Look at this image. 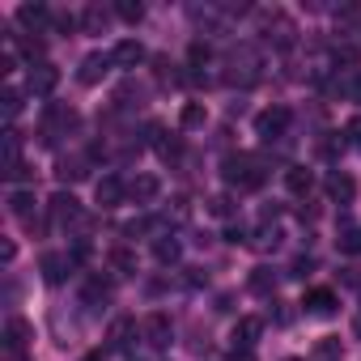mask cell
Returning a JSON list of instances; mask_svg holds the SVG:
<instances>
[{
  "label": "cell",
  "mask_w": 361,
  "mask_h": 361,
  "mask_svg": "<svg viewBox=\"0 0 361 361\" xmlns=\"http://www.w3.org/2000/svg\"><path fill=\"white\" fill-rule=\"evenodd\" d=\"M209 213H213V217H230V213H234V200H230V196H213V200H209Z\"/></svg>",
  "instance_id": "obj_29"
},
{
  "label": "cell",
  "mask_w": 361,
  "mask_h": 361,
  "mask_svg": "<svg viewBox=\"0 0 361 361\" xmlns=\"http://www.w3.org/2000/svg\"><path fill=\"white\" fill-rule=\"evenodd\" d=\"M204 119H209V115H204V106H200V102H188V106H183V115H178V123H183V128H204Z\"/></svg>",
  "instance_id": "obj_25"
},
{
  "label": "cell",
  "mask_w": 361,
  "mask_h": 361,
  "mask_svg": "<svg viewBox=\"0 0 361 361\" xmlns=\"http://www.w3.org/2000/svg\"><path fill=\"white\" fill-rule=\"evenodd\" d=\"M9 204H13V217H18L26 230H35V196H30V192H18Z\"/></svg>",
  "instance_id": "obj_18"
},
{
  "label": "cell",
  "mask_w": 361,
  "mask_h": 361,
  "mask_svg": "<svg viewBox=\"0 0 361 361\" xmlns=\"http://www.w3.org/2000/svg\"><path fill=\"white\" fill-rule=\"evenodd\" d=\"M310 268H314V259H310V255H302V259H298V264H293V276H306V272H310Z\"/></svg>",
  "instance_id": "obj_35"
},
{
  "label": "cell",
  "mask_w": 361,
  "mask_h": 361,
  "mask_svg": "<svg viewBox=\"0 0 361 361\" xmlns=\"http://www.w3.org/2000/svg\"><path fill=\"white\" fill-rule=\"evenodd\" d=\"M336 243H340V255H361V226H348Z\"/></svg>",
  "instance_id": "obj_24"
},
{
  "label": "cell",
  "mask_w": 361,
  "mask_h": 361,
  "mask_svg": "<svg viewBox=\"0 0 361 361\" xmlns=\"http://www.w3.org/2000/svg\"><path fill=\"white\" fill-rule=\"evenodd\" d=\"M285 361H298V357H285Z\"/></svg>",
  "instance_id": "obj_41"
},
{
  "label": "cell",
  "mask_w": 361,
  "mask_h": 361,
  "mask_svg": "<svg viewBox=\"0 0 361 361\" xmlns=\"http://www.w3.org/2000/svg\"><path fill=\"white\" fill-rule=\"evenodd\" d=\"M106 298H111V289H106L102 281H90V285H85V302H106Z\"/></svg>",
  "instance_id": "obj_31"
},
{
  "label": "cell",
  "mask_w": 361,
  "mask_h": 361,
  "mask_svg": "<svg viewBox=\"0 0 361 361\" xmlns=\"http://www.w3.org/2000/svg\"><path fill=\"white\" fill-rule=\"evenodd\" d=\"M22 47H26V56H43V39H26Z\"/></svg>",
  "instance_id": "obj_36"
},
{
  "label": "cell",
  "mask_w": 361,
  "mask_h": 361,
  "mask_svg": "<svg viewBox=\"0 0 361 361\" xmlns=\"http://www.w3.org/2000/svg\"><path fill=\"white\" fill-rule=\"evenodd\" d=\"M285 188H289L293 196H306V192L314 188V174H310L306 166H289V170H285Z\"/></svg>",
  "instance_id": "obj_15"
},
{
  "label": "cell",
  "mask_w": 361,
  "mask_h": 361,
  "mask_svg": "<svg viewBox=\"0 0 361 361\" xmlns=\"http://www.w3.org/2000/svg\"><path fill=\"white\" fill-rule=\"evenodd\" d=\"M111 264H115L119 272H132V268H136V259H132V251H123V247H115V251H111Z\"/></svg>",
  "instance_id": "obj_30"
},
{
  "label": "cell",
  "mask_w": 361,
  "mask_h": 361,
  "mask_svg": "<svg viewBox=\"0 0 361 361\" xmlns=\"http://www.w3.org/2000/svg\"><path fill=\"white\" fill-rule=\"evenodd\" d=\"M264 35L276 43V47H289L293 43V22L285 13H264Z\"/></svg>",
  "instance_id": "obj_5"
},
{
  "label": "cell",
  "mask_w": 361,
  "mask_h": 361,
  "mask_svg": "<svg viewBox=\"0 0 361 361\" xmlns=\"http://www.w3.org/2000/svg\"><path fill=\"white\" fill-rule=\"evenodd\" d=\"M340 357H344V348H340L336 336H323V340L314 344V361H340Z\"/></svg>",
  "instance_id": "obj_23"
},
{
  "label": "cell",
  "mask_w": 361,
  "mask_h": 361,
  "mask_svg": "<svg viewBox=\"0 0 361 361\" xmlns=\"http://www.w3.org/2000/svg\"><path fill=\"white\" fill-rule=\"evenodd\" d=\"M145 340H149L153 348H166V344H170V319H166L161 310L145 319Z\"/></svg>",
  "instance_id": "obj_10"
},
{
  "label": "cell",
  "mask_w": 361,
  "mask_h": 361,
  "mask_svg": "<svg viewBox=\"0 0 361 361\" xmlns=\"http://www.w3.org/2000/svg\"><path fill=\"white\" fill-rule=\"evenodd\" d=\"M149 140L157 145V153H161L166 161L183 153V140H178V136H166V128H157V123H149Z\"/></svg>",
  "instance_id": "obj_14"
},
{
  "label": "cell",
  "mask_w": 361,
  "mask_h": 361,
  "mask_svg": "<svg viewBox=\"0 0 361 361\" xmlns=\"http://www.w3.org/2000/svg\"><path fill=\"white\" fill-rule=\"evenodd\" d=\"M39 268H43V281H47V285H60V281H64V272L73 268V259H68V255H56V251H47V255L39 259Z\"/></svg>",
  "instance_id": "obj_9"
},
{
  "label": "cell",
  "mask_w": 361,
  "mask_h": 361,
  "mask_svg": "<svg viewBox=\"0 0 361 361\" xmlns=\"http://www.w3.org/2000/svg\"><path fill=\"white\" fill-rule=\"evenodd\" d=\"M285 128H289V111H285V106H268V111H259V115H255V132H259L264 140L281 136Z\"/></svg>",
  "instance_id": "obj_2"
},
{
  "label": "cell",
  "mask_w": 361,
  "mask_h": 361,
  "mask_svg": "<svg viewBox=\"0 0 361 361\" xmlns=\"http://www.w3.org/2000/svg\"><path fill=\"white\" fill-rule=\"evenodd\" d=\"M353 98L361 102V73H357V81H353Z\"/></svg>",
  "instance_id": "obj_39"
},
{
  "label": "cell",
  "mask_w": 361,
  "mask_h": 361,
  "mask_svg": "<svg viewBox=\"0 0 361 361\" xmlns=\"http://www.w3.org/2000/svg\"><path fill=\"white\" fill-rule=\"evenodd\" d=\"M56 81H60V73L51 64H30V73H26V90L30 94H51Z\"/></svg>",
  "instance_id": "obj_6"
},
{
  "label": "cell",
  "mask_w": 361,
  "mask_h": 361,
  "mask_svg": "<svg viewBox=\"0 0 361 361\" xmlns=\"http://www.w3.org/2000/svg\"><path fill=\"white\" fill-rule=\"evenodd\" d=\"M81 361H102V353H85V357H81Z\"/></svg>",
  "instance_id": "obj_40"
},
{
  "label": "cell",
  "mask_w": 361,
  "mask_h": 361,
  "mask_svg": "<svg viewBox=\"0 0 361 361\" xmlns=\"http://www.w3.org/2000/svg\"><path fill=\"white\" fill-rule=\"evenodd\" d=\"M153 255H157V264H178L183 247H178V238H157L153 243Z\"/></svg>",
  "instance_id": "obj_20"
},
{
  "label": "cell",
  "mask_w": 361,
  "mask_h": 361,
  "mask_svg": "<svg viewBox=\"0 0 361 361\" xmlns=\"http://www.w3.org/2000/svg\"><path fill=\"white\" fill-rule=\"evenodd\" d=\"M234 361H255V357H251V348H234Z\"/></svg>",
  "instance_id": "obj_38"
},
{
  "label": "cell",
  "mask_w": 361,
  "mask_h": 361,
  "mask_svg": "<svg viewBox=\"0 0 361 361\" xmlns=\"http://www.w3.org/2000/svg\"><path fill=\"white\" fill-rule=\"evenodd\" d=\"M111 64H115L111 56L94 51V56H85V60H81V68H77V81H81V85H98V81L111 73Z\"/></svg>",
  "instance_id": "obj_3"
},
{
  "label": "cell",
  "mask_w": 361,
  "mask_h": 361,
  "mask_svg": "<svg viewBox=\"0 0 361 361\" xmlns=\"http://www.w3.org/2000/svg\"><path fill=\"white\" fill-rule=\"evenodd\" d=\"M18 22L30 26V30H43V26L51 22V9H47V5H22V9H18Z\"/></svg>",
  "instance_id": "obj_17"
},
{
  "label": "cell",
  "mask_w": 361,
  "mask_h": 361,
  "mask_svg": "<svg viewBox=\"0 0 361 361\" xmlns=\"http://www.w3.org/2000/svg\"><path fill=\"white\" fill-rule=\"evenodd\" d=\"M115 13H119L123 22H132V26H136V22L145 18V5H136V0H119V5H115Z\"/></svg>",
  "instance_id": "obj_26"
},
{
  "label": "cell",
  "mask_w": 361,
  "mask_h": 361,
  "mask_svg": "<svg viewBox=\"0 0 361 361\" xmlns=\"http://www.w3.org/2000/svg\"><path fill=\"white\" fill-rule=\"evenodd\" d=\"M302 306H306V314H314V319H327V314H336V293H331V289H310Z\"/></svg>",
  "instance_id": "obj_8"
},
{
  "label": "cell",
  "mask_w": 361,
  "mask_h": 361,
  "mask_svg": "<svg viewBox=\"0 0 361 361\" xmlns=\"http://www.w3.org/2000/svg\"><path fill=\"white\" fill-rule=\"evenodd\" d=\"M226 183H234L238 192H259L264 188V166L251 157V153H234V157H226Z\"/></svg>",
  "instance_id": "obj_1"
},
{
  "label": "cell",
  "mask_w": 361,
  "mask_h": 361,
  "mask_svg": "<svg viewBox=\"0 0 361 361\" xmlns=\"http://www.w3.org/2000/svg\"><path fill=\"white\" fill-rule=\"evenodd\" d=\"M51 217H56L60 226H77V221H81L77 196H73V192H56V196H51Z\"/></svg>",
  "instance_id": "obj_4"
},
{
  "label": "cell",
  "mask_w": 361,
  "mask_h": 361,
  "mask_svg": "<svg viewBox=\"0 0 361 361\" xmlns=\"http://www.w3.org/2000/svg\"><path fill=\"white\" fill-rule=\"evenodd\" d=\"M226 238H230V243H247V230H243V226H230Z\"/></svg>",
  "instance_id": "obj_37"
},
{
  "label": "cell",
  "mask_w": 361,
  "mask_h": 361,
  "mask_svg": "<svg viewBox=\"0 0 361 361\" xmlns=\"http://www.w3.org/2000/svg\"><path fill=\"white\" fill-rule=\"evenodd\" d=\"M94 196H98V204H102V209H115V204L128 196V188H123V178L106 174V178H98V192H94Z\"/></svg>",
  "instance_id": "obj_7"
},
{
  "label": "cell",
  "mask_w": 361,
  "mask_h": 361,
  "mask_svg": "<svg viewBox=\"0 0 361 361\" xmlns=\"http://www.w3.org/2000/svg\"><path fill=\"white\" fill-rule=\"evenodd\" d=\"M272 285H276V276H272V268H255V272H251V289H255V293H268Z\"/></svg>",
  "instance_id": "obj_27"
},
{
  "label": "cell",
  "mask_w": 361,
  "mask_h": 361,
  "mask_svg": "<svg viewBox=\"0 0 361 361\" xmlns=\"http://www.w3.org/2000/svg\"><path fill=\"white\" fill-rule=\"evenodd\" d=\"M132 336H136V323H132V319H115V327H111V348H128Z\"/></svg>",
  "instance_id": "obj_22"
},
{
  "label": "cell",
  "mask_w": 361,
  "mask_h": 361,
  "mask_svg": "<svg viewBox=\"0 0 361 361\" xmlns=\"http://www.w3.org/2000/svg\"><path fill=\"white\" fill-rule=\"evenodd\" d=\"M259 331H264V319H255V314L238 319V323H234V348H251V344L259 340Z\"/></svg>",
  "instance_id": "obj_11"
},
{
  "label": "cell",
  "mask_w": 361,
  "mask_h": 361,
  "mask_svg": "<svg viewBox=\"0 0 361 361\" xmlns=\"http://www.w3.org/2000/svg\"><path fill=\"white\" fill-rule=\"evenodd\" d=\"M56 174H60V178H81V174H85V170H81V161H77V157H73V161H68V157H64V161H60V170H56Z\"/></svg>",
  "instance_id": "obj_33"
},
{
  "label": "cell",
  "mask_w": 361,
  "mask_h": 361,
  "mask_svg": "<svg viewBox=\"0 0 361 361\" xmlns=\"http://www.w3.org/2000/svg\"><path fill=\"white\" fill-rule=\"evenodd\" d=\"M157 192H161V183H157V178H153V174H136V178H132V183H128V196H132L136 204H149V200H153Z\"/></svg>",
  "instance_id": "obj_12"
},
{
  "label": "cell",
  "mask_w": 361,
  "mask_h": 361,
  "mask_svg": "<svg viewBox=\"0 0 361 361\" xmlns=\"http://www.w3.org/2000/svg\"><path fill=\"white\" fill-rule=\"evenodd\" d=\"M344 140H348V145L361 153V115H353V119L344 123Z\"/></svg>",
  "instance_id": "obj_28"
},
{
  "label": "cell",
  "mask_w": 361,
  "mask_h": 361,
  "mask_svg": "<svg viewBox=\"0 0 361 361\" xmlns=\"http://www.w3.org/2000/svg\"><path fill=\"white\" fill-rule=\"evenodd\" d=\"M26 340H30V323H26V319H9V327H5V348H9V353H22Z\"/></svg>",
  "instance_id": "obj_16"
},
{
  "label": "cell",
  "mask_w": 361,
  "mask_h": 361,
  "mask_svg": "<svg viewBox=\"0 0 361 361\" xmlns=\"http://www.w3.org/2000/svg\"><path fill=\"white\" fill-rule=\"evenodd\" d=\"M18 111H22V90H5V115L13 119Z\"/></svg>",
  "instance_id": "obj_32"
},
{
  "label": "cell",
  "mask_w": 361,
  "mask_h": 361,
  "mask_svg": "<svg viewBox=\"0 0 361 361\" xmlns=\"http://www.w3.org/2000/svg\"><path fill=\"white\" fill-rule=\"evenodd\" d=\"M209 60V43H192V68H200Z\"/></svg>",
  "instance_id": "obj_34"
},
{
  "label": "cell",
  "mask_w": 361,
  "mask_h": 361,
  "mask_svg": "<svg viewBox=\"0 0 361 361\" xmlns=\"http://www.w3.org/2000/svg\"><path fill=\"white\" fill-rule=\"evenodd\" d=\"M111 60H115L119 68H136V64L145 60V47H140L136 39H123V43H115V51H111Z\"/></svg>",
  "instance_id": "obj_13"
},
{
  "label": "cell",
  "mask_w": 361,
  "mask_h": 361,
  "mask_svg": "<svg viewBox=\"0 0 361 361\" xmlns=\"http://www.w3.org/2000/svg\"><path fill=\"white\" fill-rule=\"evenodd\" d=\"M106 22H111V13H106V9H98V5H90V9L81 13V26H85L90 35H102V30H106Z\"/></svg>",
  "instance_id": "obj_21"
},
{
  "label": "cell",
  "mask_w": 361,
  "mask_h": 361,
  "mask_svg": "<svg viewBox=\"0 0 361 361\" xmlns=\"http://www.w3.org/2000/svg\"><path fill=\"white\" fill-rule=\"evenodd\" d=\"M327 192H331V200H353V196H357V183H353L348 174L336 170V174L327 178Z\"/></svg>",
  "instance_id": "obj_19"
}]
</instances>
